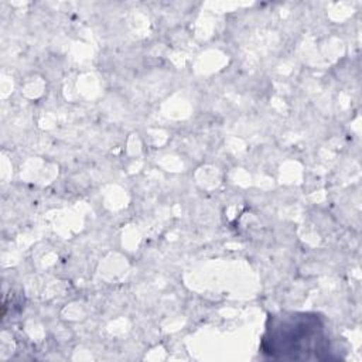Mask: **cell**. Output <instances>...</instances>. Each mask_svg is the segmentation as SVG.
I'll return each instance as SVG.
<instances>
[{
    "label": "cell",
    "instance_id": "obj_1",
    "mask_svg": "<svg viewBox=\"0 0 362 362\" xmlns=\"http://www.w3.org/2000/svg\"><path fill=\"white\" fill-rule=\"evenodd\" d=\"M270 354L294 351H322L325 346L324 328L317 317L291 315L287 318H276L269 328Z\"/></svg>",
    "mask_w": 362,
    "mask_h": 362
}]
</instances>
